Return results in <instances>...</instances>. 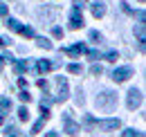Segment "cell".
<instances>
[{"label":"cell","mask_w":146,"mask_h":137,"mask_svg":"<svg viewBox=\"0 0 146 137\" xmlns=\"http://www.w3.org/2000/svg\"><path fill=\"white\" fill-rule=\"evenodd\" d=\"M97 108H101V110H112L115 106H117V92H112V90H104L101 94H97Z\"/></svg>","instance_id":"cell-1"},{"label":"cell","mask_w":146,"mask_h":137,"mask_svg":"<svg viewBox=\"0 0 146 137\" xmlns=\"http://www.w3.org/2000/svg\"><path fill=\"white\" fill-rule=\"evenodd\" d=\"M56 88H58V92H56V99H54V101H65V99L70 97L68 79H65V76H56Z\"/></svg>","instance_id":"cell-2"},{"label":"cell","mask_w":146,"mask_h":137,"mask_svg":"<svg viewBox=\"0 0 146 137\" xmlns=\"http://www.w3.org/2000/svg\"><path fill=\"white\" fill-rule=\"evenodd\" d=\"M126 106L130 108V110H135V108H139V106H142V90H137V88H133V90L128 92Z\"/></svg>","instance_id":"cell-3"},{"label":"cell","mask_w":146,"mask_h":137,"mask_svg":"<svg viewBox=\"0 0 146 137\" xmlns=\"http://www.w3.org/2000/svg\"><path fill=\"white\" fill-rule=\"evenodd\" d=\"M63 130H65L68 135H76V133L81 130V126H79L76 121H72L70 112H63Z\"/></svg>","instance_id":"cell-4"},{"label":"cell","mask_w":146,"mask_h":137,"mask_svg":"<svg viewBox=\"0 0 146 137\" xmlns=\"http://www.w3.org/2000/svg\"><path fill=\"white\" fill-rule=\"evenodd\" d=\"M133 76V68H117L115 72H112V81H117V83H124V81H128Z\"/></svg>","instance_id":"cell-5"},{"label":"cell","mask_w":146,"mask_h":137,"mask_svg":"<svg viewBox=\"0 0 146 137\" xmlns=\"http://www.w3.org/2000/svg\"><path fill=\"white\" fill-rule=\"evenodd\" d=\"M97 128L99 130H117V128H121V121L119 119H101V121H97Z\"/></svg>","instance_id":"cell-6"},{"label":"cell","mask_w":146,"mask_h":137,"mask_svg":"<svg viewBox=\"0 0 146 137\" xmlns=\"http://www.w3.org/2000/svg\"><path fill=\"white\" fill-rule=\"evenodd\" d=\"M83 25H86L83 14H81L79 9H72V14H70V27H72V29H81Z\"/></svg>","instance_id":"cell-7"},{"label":"cell","mask_w":146,"mask_h":137,"mask_svg":"<svg viewBox=\"0 0 146 137\" xmlns=\"http://www.w3.org/2000/svg\"><path fill=\"white\" fill-rule=\"evenodd\" d=\"M65 54H68V56H81V54H86V45H83V43H76V45H72V47H65Z\"/></svg>","instance_id":"cell-8"},{"label":"cell","mask_w":146,"mask_h":137,"mask_svg":"<svg viewBox=\"0 0 146 137\" xmlns=\"http://www.w3.org/2000/svg\"><path fill=\"white\" fill-rule=\"evenodd\" d=\"M92 16L94 18H104L106 16V2H101V0L92 2Z\"/></svg>","instance_id":"cell-9"},{"label":"cell","mask_w":146,"mask_h":137,"mask_svg":"<svg viewBox=\"0 0 146 137\" xmlns=\"http://www.w3.org/2000/svg\"><path fill=\"white\" fill-rule=\"evenodd\" d=\"M135 36H137L139 45H144V41H146V29H144V23H139V25L135 27Z\"/></svg>","instance_id":"cell-10"},{"label":"cell","mask_w":146,"mask_h":137,"mask_svg":"<svg viewBox=\"0 0 146 137\" xmlns=\"http://www.w3.org/2000/svg\"><path fill=\"white\" fill-rule=\"evenodd\" d=\"M52 70V63L50 61H38L36 63V72L38 74H45V72H50Z\"/></svg>","instance_id":"cell-11"},{"label":"cell","mask_w":146,"mask_h":137,"mask_svg":"<svg viewBox=\"0 0 146 137\" xmlns=\"http://www.w3.org/2000/svg\"><path fill=\"white\" fill-rule=\"evenodd\" d=\"M27 68H29V63H27V61H14V70H16V74L27 72Z\"/></svg>","instance_id":"cell-12"},{"label":"cell","mask_w":146,"mask_h":137,"mask_svg":"<svg viewBox=\"0 0 146 137\" xmlns=\"http://www.w3.org/2000/svg\"><path fill=\"white\" fill-rule=\"evenodd\" d=\"M18 34H23L25 38H34V29L27 27V25H20V27H18Z\"/></svg>","instance_id":"cell-13"},{"label":"cell","mask_w":146,"mask_h":137,"mask_svg":"<svg viewBox=\"0 0 146 137\" xmlns=\"http://www.w3.org/2000/svg\"><path fill=\"white\" fill-rule=\"evenodd\" d=\"M36 45L40 47V50H52V43L45 38V36H40V38H36Z\"/></svg>","instance_id":"cell-14"},{"label":"cell","mask_w":146,"mask_h":137,"mask_svg":"<svg viewBox=\"0 0 146 137\" xmlns=\"http://www.w3.org/2000/svg\"><path fill=\"white\" fill-rule=\"evenodd\" d=\"M50 119V117H40V119L36 121V124H34V126H32V133H40V130H43V126H45V121Z\"/></svg>","instance_id":"cell-15"},{"label":"cell","mask_w":146,"mask_h":137,"mask_svg":"<svg viewBox=\"0 0 146 137\" xmlns=\"http://www.w3.org/2000/svg\"><path fill=\"white\" fill-rule=\"evenodd\" d=\"M5 137H20L18 128H16V126H7V128H5Z\"/></svg>","instance_id":"cell-16"},{"label":"cell","mask_w":146,"mask_h":137,"mask_svg":"<svg viewBox=\"0 0 146 137\" xmlns=\"http://www.w3.org/2000/svg\"><path fill=\"white\" fill-rule=\"evenodd\" d=\"M20 23L16 20V18H7V29H11V32H18Z\"/></svg>","instance_id":"cell-17"},{"label":"cell","mask_w":146,"mask_h":137,"mask_svg":"<svg viewBox=\"0 0 146 137\" xmlns=\"http://www.w3.org/2000/svg\"><path fill=\"white\" fill-rule=\"evenodd\" d=\"M7 110H11V99H0V112H7Z\"/></svg>","instance_id":"cell-18"},{"label":"cell","mask_w":146,"mask_h":137,"mask_svg":"<svg viewBox=\"0 0 146 137\" xmlns=\"http://www.w3.org/2000/svg\"><path fill=\"white\" fill-rule=\"evenodd\" d=\"M18 119L20 121H27V119H29V110H27L25 106H20V108H18Z\"/></svg>","instance_id":"cell-19"},{"label":"cell","mask_w":146,"mask_h":137,"mask_svg":"<svg viewBox=\"0 0 146 137\" xmlns=\"http://www.w3.org/2000/svg\"><path fill=\"white\" fill-rule=\"evenodd\" d=\"M68 72H70V74H81L83 68H81L79 63H70V65H68Z\"/></svg>","instance_id":"cell-20"},{"label":"cell","mask_w":146,"mask_h":137,"mask_svg":"<svg viewBox=\"0 0 146 137\" xmlns=\"http://www.w3.org/2000/svg\"><path fill=\"white\" fill-rule=\"evenodd\" d=\"M54 103L52 97H43V101H40V110H50V106Z\"/></svg>","instance_id":"cell-21"},{"label":"cell","mask_w":146,"mask_h":137,"mask_svg":"<svg viewBox=\"0 0 146 137\" xmlns=\"http://www.w3.org/2000/svg\"><path fill=\"white\" fill-rule=\"evenodd\" d=\"M18 97H20V101H23V103H29V101H32V94H29V90H20Z\"/></svg>","instance_id":"cell-22"},{"label":"cell","mask_w":146,"mask_h":137,"mask_svg":"<svg viewBox=\"0 0 146 137\" xmlns=\"http://www.w3.org/2000/svg\"><path fill=\"white\" fill-rule=\"evenodd\" d=\"M101 72H104V68H101L99 63H94V65H92V68H90V74H94V76H99Z\"/></svg>","instance_id":"cell-23"},{"label":"cell","mask_w":146,"mask_h":137,"mask_svg":"<svg viewBox=\"0 0 146 137\" xmlns=\"http://www.w3.org/2000/svg\"><path fill=\"white\" fill-rule=\"evenodd\" d=\"M72 2H74V9H79V11H81V9L88 5V0H72Z\"/></svg>","instance_id":"cell-24"},{"label":"cell","mask_w":146,"mask_h":137,"mask_svg":"<svg viewBox=\"0 0 146 137\" xmlns=\"http://www.w3.org/2000/svg\"><path fill=\"white\" fill-rule=\"evenodd\" d=\"M121 137H139V133H137L135 128H130V130H124V133H121Z\"/></svg>","instance_id":"cell-25"},{"label":"cell","mask_w":146,"mask_h":137,"mask_svg":"<svg viewBox=\"0 0 146 137\" xmlns=\"http://www.w3.org/2000/svg\"><path fill=\"white\" fill-rule=\"evenodd\" d=\"M90 41H94V43H99V41H101V34H99L97 29H92V32H90Z\"/></svg>","instance_id":"cell-26"},{"label":"cell","mask_w":146,"mask_h":137,"mask_svg":"<svg viewBox=\"0 0 146 137\" xmlns=\"http://www.w3.org/2000/svg\"><path fill=\"white\" fill-rule=\"evenodd\" d=\"M52 36L54 38H63V29L61 27H52Z\"/></svg>","instance_id":"cell-27"},{"label":"cell","mask_w":146,"mask_h":137,"mask_svg":"<svg viewBox=\"0 0 146 137\" xmlns=\"http://www.w3.org/2000/svg\"><path fill=\"white\" fill-rule=\"evenodd\" d=\"M36 86L40 88V90H45V92H47V88H50V86H47V81H45V79H38V81H36Z\"/></svg>","instance_id":"cell-28"},{"label":"cell","mask_w":146,"mask_h":137,"mask_svg":"<svg viewBox=\"0 0 146 137\" xmlns=\"http://www.w3.org/2000/svg\"><path fill=\"white\" fill-rule=\"evenodd\" d=\"M117 59H119L117 52H108V54H106V61H117Z\"/></svg>","instance_id":"cell-29"},{"label":"cell","mask_w":146,"mask_h":137,"mask_svg":"<svg viewBox=\"0 0 146 137\" xmlns=\"http://www.w3.org/2000/svg\"><path fill=\"white\" fill-rule=\"evenodd\" d=\"M7 59H9V61H14L11 56H7V54H0V70H2V65H5V61H7Z\"/></svg>","instance_id":"cell-30"},{"label":"cell","mask_w":146,"mask_h":137,"mask_svg":"<svg viewBox=\"0 0 146 137\" xmlns=\"http://www.w3.org/2000/svg\"><path fill=\"white\" fill-rule=\"evenodd\" d=\"M86 54H88V56H90L92 61H94V59H99V52H97V50H90V52H86Z\"/></svg>","instance_id":"cell-31"},{"label":"cell","mask_w":146,"mask_h":137,"mask_svg":"<svg viewBox=\"0 0 146 137\" xmlns=\"http://www.w3.org/2000/svg\"><path fill=\"white\" fill-rule=\"evenodd\" d=\"M18 88H20V90H27V81H25L23 76H20V79H18Z\"/></svg>","instance_id":"cell-32"},{"label":"cell","mask_w":146,"mask_h":137,"mask_svg":"<svg viewBox=\"0 0 146 137\" xmlns=\"http://www.w3.org/2000/svg\"><path fill=\"white\" fill-rule=\"evenodd\" d=\"M0 16H7V5L0 2Z\"/></svg>","instance_id":"cell-33"},{"label":"cell","mask_w":146,"mask_h":137,"mask_svg":"<svg viewBox=\"0 0 146 137\" xmlns=\"http://www.w3.org/2000/svg\"><path fill=\"white\" fill-rule=\"evenodd\" d=\"M9 43H11V41H7V38H2V36H0V47H7Z\"/></svg>","instance_id":"cell-34"},{"label":"cell","mask_w":146,"mask_h":137,"mask_svg":"<svg viewBox=\"0 0 146 137\" xmlns=\"http://www.w3.org/2000/svg\"><path fill=\"white\" fill-rule=\"evenodd\" d=\"M135 16H137V20H139V23H144V11H142V9H139V11L135 14Z\"/></svg>","instance_id":"cell-35"},{"label":"cell","mask_w":146,"mask_h":137,"mask_svg":"<svg viewBox=\"0 0 146 137\" xmlns=\"http://www.w3.org/2000/svg\"><path fill=\"white\" fill-rule=\"evenodd\" d=\"M45 137H58V133H56V130H52V133H47Z\"/></svg>","instance_id":"cell-36"},{"label":"cell","mask_w":146,"mask_h":137,"mask_svg":"<svg viewBox=\"0 0 146 137\" xmlns=\"http://www.w3.org/2000/svg\"><path fill=\"white\" fill-rule=\"evenodd\" d=\"M2 124H5V117H2V115H0V126H2Z\"/></svg>","instance_id":"cell-37"},{"label":"cell","mask_w":146,"mask_h":137,"mask_svg":"<svg viewBox=\"0 0 146 137\" xmlns=\"http://www.w3.org/2000/svg\"><path fill=\"white\" fill-rule=\"evenodd\" d=\"M139 2H144V0H139Z\"/></svg>","instance_id":"cell-38"}]
</instances>
